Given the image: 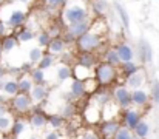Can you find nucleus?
I'll use <instances>...</instances> for the list:
<instances>
[{
    "mask_svg": "<svg viewBox=\"0 0 159 139\" xmlns=\"http://www.w3.org/2000/svg\"><path fill=\"white\" fill-rule=\"evenodd\" d=\"M114 9H116V12H117V16H119V19H120L122 25L128 30V28H130V17H128L127 9H125L120 3H114Z\"/></svg>",
    "mask_w": 159,
    "mask_h": 139,
    "instance_id": "29",
    "label": "nucleus"
},
{
    "mask_svg": "<svg viewBox=\"0 0 159 139\" xmlns=\"http://www.w3.org/2000/svg\"><path fill=\"white\" fill-rule=\"evenodd\" d=\"M141 70V67L136 63V62H125L124 65H122V73H124V76L125 77H128V76H131V74H134V73H138Z\"/></svg>",
    "mask_w": 159,
    "mask_h": 139,
    "instance_id": "36",
    "label": "nucleus"
},
{
    "mask_svg": "<svg viewBox=\"0 0 159 139\" xmlns=\"http://www.w3.org/2000/svg\"><path fill=\"white\" fill-rule=\"evenodd\" d=\"M42 56H43V51H42L40 46L31 48V49H30V63H31V65H37L39 60L42 59Z\"/></svg>",
    "mask_w": 159,
    "mask_h": 139,
    "instance_id": "37",
    "label": "nucleus"
},
{
    "mask_svg": "<svg viewBox=\"0 0 159 139\" xmlns=\"http://www.w3.org/2000/svg\"><path fill=\"white\" fill-rule=\"evenodd\" d=\"M16 39H17V42H22V44L30 42V40L34 39V30H30V28H20V30L17 31Z\"/></svg>",
    "mask_w": 159,
    "mask_h": 139,
    "instance_id": "30",
    "label": "nucleus"
},
{
    "mask_svg": "<svg viewBox=\"0 0 159 139\" xmlns=\"http://www.w3.org/2000/svg\"><path fill=\"white\" fill-rule=\"evenodd\" d=\"M0 139H9V138H6V136H0Z\"/></svg>",
    "mask_w": 159,
    "mask_h": 139,
    "instance_id": "53",
    "label": "nucleus"
},
{
    "mask_svg": "<svg viewBox=\"0 0 159 139\" xmlns=\"http://www.w3.org/2000/svg\"><path fill=\"white\" fill-rule=\"evenodd\" d=\"M11 3H17V5H23V6H26V5H30L31 3V0H9Z\"/></svg>",
    "mask_w": 159,
    "mask_h": 139,
    "instance_id": "50",
    "label": "nucleus"
},
{
    "mask_svg": "<svg viewBox=\"0 0 159 139\" xmlns=\"http://www.w3.org/2000/svg\"><path fill=\"white\" fill-rule=\"evenodd\" d=\"M60 116L66 121V119H73L74 116H76V105L73 104V102H65L63 104V107H62V113H60Z\"/></svg>",
    "mask_w": 159,
    "mask_h": 139,
    "instance_id": "32",
    "label": "nucleus"
},
{
    "mask_svg": "<svg viewBox=\"0 0 159 139\" xmlns=\"http://www.w3.org/2000/svg\"><path fill=\"white\" fill-rule=\"evenodd\" d=\"M48 94H50V88L47 85H33L31 91L28 93V96H30V99H31L33 104L43 102L48 97Z\"/></svg>",
    "mask_w": 159,
    "mask_h": 139,
    "instance_id": "9",
    "label": "nucleus"
},
{
    "mask_svg": "<svg viewBox=\"0 0 159 139\" xmlns=\"http://www.w3.org/2000/svg\"><path fill=\"white\" fill-rule=\"evenodd\" d=\"M9 114V102H0V116Z\"/></svg>",
    "mask_w": 159,
    "mask_h": 139,
    "instance_id": "46",
    "label": "nucleus"
},
{
    "mask_svg": "<svg viewBox=\"0 0 159 139\" xmlns=\"http://www.w3.org/2000/svg\"><path fill=\"white\" fill-rule=\"evenodd\" d=\"M141 121H142L141 119V111H138V110H134L131 107L125 110V113H124V122H125V127L128 130H133Z\"/></svg>",
    "mask_w": 159,
    "mask_h": 139,
    "instance_id": "10",
    "label": "nucleus"
},
{
    "mask_svg": "<svg viewBox=\"0 0 159 139\" xmlns=\"http://www.w3.org/2000/svg\"><path fill=\"white\" fill-rule=\"evenodd\" d=\"M2 54H3V49H2V45H0V57H2Z\"/></svg>",
    "mask_w": 159,
    "mask_h": 139,
    "instance_id": "51",
    "label": "nucleus"
},
{
    "mask_svg": "<svg viewBox=\"0 0 159 139\" xmlns=\"http://www.w3.org/2000/svg\"><path fill=\"white\" fill-rule=\"evenodd\" d=\"M91 9L94 11V14H104L107 9H108V3L107 0H93L91 3Z\"/></svg>",
    "mask_w": 159,
    "mask_h": 139,
    "instance_id": "38",
    "label": "nucleus"
},
{
    "mask_svg": "<svg viewBox=\"0 0 159 139\" xmlns=\"http://www.w3.org/2000/svg\"><path fill=\"white\" fill-rule=\"evenodd\" d=\"M50 40H51V37H50V34H48L47 31H42V33L37 36V42H39V46H40V48H42V46H48Z\"/></svg>",
    "mask_w": 159,
    "mask_h": 139,
    "instance_id": "41",
    "label": "nucleus"
},
{
    "mask_svg": "<svg viewBox=\"0 0 159 139\" xmlns=\"http://www.w3.org/2000/svg\"><path fill=\"white\" fill-rule=\"evenodd\" d=\"M76 42H77V46H79L80 51L93 53L98 48H101V45H102V37H101V34L98 31H91L90 30L88 33H85L80 37H77Z\"/></svg>",
    "mask_w": 159,
    "mask_h": 139,
    "instance_id": "3",
    "label": "nucleus"
},
{
    "mask_svg": "<svg viewBox=\"0 0 159 139\" xmlns=\"http://www.w3.org/2000/svg\"><path fill=\"white\" fill-rule=\"evenodd\" d=\"M17 44H19L17 39H16L14 36H9V34H6L5 37H2V42H0L3 53H9V51H12V49L17 46Z\"/></svg>",
    "mask_w": 159,
    "mask_h": 139,
    "instance_id": "28",
    "label": "nucleus"
},
{
    "mask_svg": "<svg viewBox=\"0 0 159 139\" xmlns=\"http://www.w3.org/2000/svg\"><path fill=\"white\" fill-rule=\"evenodd\" d=\"M6 34H8V26L0 20V37H5Z\"/></svg>",
    "mask_w": 159,
    "mask_h": 139,
    "instance_id": "47",
    "label": "nucleus"
},
{
    "mask_svg": "<svg viewBox=\"0 0 159 139\" xmlns=\"http://www.w3.org/2000/svg\"><path fill=\"white\" fill-rule=\"evenodd\" d=\"M93 73H94L93 77H96V82L101 84V85H110V84H113L116 81V76H117L116 67H111V65H108L105 62L104 63H99L96 67V70H93Z\"/></svg>",
    "mask_w": 159,
    "mask_h": 139,
    "instance_id": "4",
    "label": "nucleus"
},
{
    "mask_svg": "<svg viewBox=\"0 0 159 139\" xmlns=\"http://www.w3.org/2000/svg\"><path fill=\"white\" fill-rule=\"evenodd\" d=\"M90 30H91V20H84L80 23H74V25L66 26V34H70L73 39H77L82 34L88 33Z\"/></svg>",
    "mask_w": 159,
    "mask_h": 139,
    "instance_id": "7",
    "label": "nucleus"
},
{
    "mask_svg": "<svg viewBox=\"0 0 159 139\" xmlns=\"http://www.w3.org/2000/svg\"><path fill=\"white\" fill-rule=\"evenodd\" d=\"M9 132H11V135H12L14 138H20V136L26 132V122L22 121V119H16V121L12 122Z\"/></svg>",
    "mask_w": 159,
    "mask_h": 139,
    "instance_id": "26",
    "label": "nucleus"
},
{
    "mask_svg": "<svg viewBox=\"0 0 159 139\" xmlns=\"http://www.w3.org/2000/svg\"><path fill=\"white\" fill-rule=\"evenodd\" d=\"M104 60H105V63L111 65V67H116V65L120 63L119 56H117V53H116L114 48H110V49H107L105 53H104Z\"/></svg>",
    "mask_w": 159,
    "mask_h": 139,
    "instance_id": "31",
    "label": "nucleus"
},
{
    "mask_svg": "<svg viewBox=\"0 0 159 139\" xmlns=\"http://www.w3.org/2000/svg\"><path fill=\"white\" fill-rule=\"evenodd\" d=\"M30 139H39V138H37V136H31Z\"/></svg>",
    "mask_w": 159,
    "mask_h": 139,
    "instance_id": "52",
    "label": "nucleus"
},
{
    "mask_svg": "<svg viewBox=\"0 0 159 139\" xmlns=\"http://www.w3.org/2000/svg\"><path fill=\"white\" fill-rule=\"evenodd\" d=\"M80 2H85V0H80Z\"/></svg>",
    "mask_w": 159,
    "mask_h": 139,
    "instance_id": "57",
    "label": "nucleus"
},
{
    "mask_svg": "<svg viewBox=\"0 0 159 139\" xmlns=\"http://www.w3.org/2000/svg\"><path fill=\"white\" fill-rule=\"evenodd\" d=\"M77 139H101L93 130H87V132H84V133H80Z\"/></svg>",
    "mask_w": 159,
    "mask_h": 139,
    "instance_id": "43",
    "label": "nucleus"
},
{
    "mask_svg": "<svg viewBox=\"0 0 159 139\" xmlns=\"http://www.w3.org/2000/svg\"><path fill=\"white\" fill-rule=\"evenodd\" d=\"M56 77H57V82L62 84V82H66L68 79H71V67L70 65H65V63H60L56 70Z\"/></svg>",
    "mask_w": 159,
    "mask_h": 139,
    "instance_id": "22",
    "label": "nucleus"
},
{
    "mask_svg": "<svg viewBox=\"0 0 159 139\" xmlns=\"http://www.w3.org/2000/svg\"><path fill=\"white\" fill-rule=\"evenodd\" d=\"M133 132H134V136H136V138L145 139L150 135V125H148L145 121H141V122L133 128Z\"/></svg>",
    "mask_w": 159,
    "mask_h": 139,
    "instance_id": "27",
    "label": "nucleus"
},
{
    "mask_svg": "<svg viewBox=\"0 0 159 139\" xmlns=\"http://www.w3.org/2000/svg\"><path fill=\"white\" fill-rule=\"evenodd\" d=\"M68 0H45V3L50 6V8H63V5L66 3Z\"/></svg>",
    "mask_w": 159,
    "mask_h": 139,
    "instance_id": "42",
    "label": "nucleus"
},
{
    "mask_svg": "<svg viewBox=\"0 0 159 139\" xmlns=\"http://www.w3.org/2000/svg\"><path fill=\"white\" fill-rule=\"evenodd\" d=\"M71 76L76 79V81H87V79H91L93 76H94V73H93V70L91 68H87V67H82V65H74L73 68H71Z\"/></svg>",
    "mask_w": 159,
    "mask_h": 139,
    "instance_id": "14",
    "label": "nucleus"
},
{
    "mask_svg": "<svg viewBox=\"0 0 159 139\" xmlns=\"http://www.w3.org/2000/svg\"><path fill=\"white\" fill-rule=\"evenodd\" d=\"M144 82H145V74L139 70L138 73L127 77V88L128 90H138L144 85Z\"/></svg>",
    "mask_w": 159,
    "mask_h": 139,
    "instance_id": "17",
    "label": "nucleus"
},
{
    "mask_svg": "<svg viewBox=\"0 0 159 139\" xmlns=\"http://www.w3.org/2000/svg\"><path fill=\"white\" fill-rule=\"evenodd\" d=\"M87 94L85 90V84L82 81H73L70 85V93H68V99H82Z\"/></svg>",
    "mask_w": 159,
    "mask_h": 139,
    "instance_id": "15",
    "label": "nucleus"
},
{
    "mask_svg": "<svg viewBox=\"0 0 159 139\" xmlns=\"http://www.w3.org/2000/svg\"><path fill=\"white\" fill-rule=\"evenodd\" d=\"M104 111H101V116H104V119L105 121H110V119H114L116 116H117V111H119V107L114 104V102H108V104H105L104 107Z\"/></svg>",
    "mask_w": 159,
    "mask_h": 139,
    "instance_id": "24",
    "label": "nucleus"
},
{
    "mask_svg": "<svg viewBox=\"0 0 159 139\" xmlns=\"http://www.w3.org/2000/svg\"><path fill=\"white\" fill-rule=\"evenodd\" d=\"M138 54H139V57H141V60H142L144 63H150V62L153 60V49H152V46L148 44V40H145V39L139 40Z\"/></svg>",
    "mask_w": 159,
    "mask_h": 139,
    "instance_id": "13",
    "label": "nucleus"
},
{
    "mask_svg": "<svg viewBox=\"0 0 159 139\" xmlns=\"http://www.w3.org/2000/svg\"><path fill=\"white\" fill-rule=\"evenodd\" d=\"M12 122H14V119H12L11 114H3V116H0V133H2V135L8 133V132L11 130Z\"/></svg>",
    "mask_w": 159,
    "mask_h": 139,
    "instance_id": "33",
    "label": "nucleus"
},
{
    "mask_svg": "<svg viewBox=\"0 0 159 139\" xmlns=\"http://www.w3.org/2000/svg\"><path fill=\"white\" fill-rule=\"evenodd\" d=\"M114 49H116V53H117V56H119V60H120V63L131 62V60L134 59V56H136L134 49L128 45V44H120V45L116 46Z\"/></svg>",
    "mask_w": 159,
    "mask_h": 139,
    "instance_id": "12",
    "label": "nucleus"
},
{
    "mask_svg": "<svg viewBox=\"0 0 159 139\" xmlns=\"http://www.w3.org/2000/svg\"><path fill=\"white\" fill-rule=\"evenodd\" d=\"M65 46L66 44L63 42V39L62 37H53L51 40H50V44H48V51H50V54H62L63 51H65Z\"/></svg>",
    "mask_w": 159,
    "mask_h": 139,
    "instance_id": "20",
    "label": "nucleus"
},
{
    "mask_svg": "<svg viewBox=\"0 0 159 139\" xmlns=\"http://www.w3.org/2000/svg\"><path fill=\"white\" fill-rule=\"evenodd\" d=\"M0 91L8 97H12L19 93V87H17V79L12 77H5L3 81H0Z\"/></svg>",
    "mask_w": 159,
    "mask_h": 139,
    "instance_id": "11",
    "label": "nucleus"
},
{
    "mask_svg": "<svg viewBox=\"0 0 159 139\" xmlns=\"http://www.w3.org/2000/svg\"><path fill=\"white\" fill-rule=\"evenodd\" d=\"M90 9L88 6L80 2V0H68L63 5V11H62V20L66 26L74 25V23H80L84 20H90Z\"/></svg>",
    "mask_w": 159,
    "mask_h": 139,
    "instance_id": "1",
    "label": "nucleus"
},
{
    "mask_svg": "<svg viewBox=\"0 0 159 139\" xmlns=\"http://www.w3.org/2000/svg\"><path fill=\"white\" fill-rule=\"evenodd\" d=\"M47 124H50L53 128L59 130L65 125V119L60 114H50V116H47Z\"/></svg>",
    "mask_w": 159,
    "mask_h": 139,
    "instance_id": "34",
    "label": "nucleus"
},
{
    "mask_svg": "<svg viewBox=\"0 0 159 139\" xmlns=\"http://www.w3.org/2000/svg\"><path fill=\"white\" fill-rule=\"evenodd\" d=\"M43 139H60V135H59V132H50L45 135Z\"/></svg>",
    "mask_w": 159,
    "mask_h": 139,
    "instance_id": "48",
    "label": "nucleus"
},
{
    "mask_svg": "<svg viewBox=\"0 0 159 139\" xmlns=\"http://www.w3.org/2000/svg\"><path fill=\"white\" fill-rule=\"evenodd\" d=\"M148 104V93L144 88H138L131 91V105L136 107H145Z\"/></svg>",
    "mask_w": 159,
    "mask_h": 139,
    "instance_id": "18",
    "label": "nucleus"
},
{
    "mask_svg": "<svg viewBox=\"0 0 159 139\" xmlns=\"http://www.w3.org/2000/svg\"><path fill=\"white\" fill-rule=\"evenodd\" d=\"M17 87H19V93L22 94H28L33 88V81L30 79L28 74H20L17 77Z\"/></svg>",
    "mask_w": 159,
    "mask_h": 139,
    "instance_id": "21",
    "label": "nucleus"
},
{
    "mask_svg": "<svg viewBox=\"0 0 159 139\" xmlns=\"http://www.w3.org/2000/svg\"><path fill=\"white\" fill-rule=\"evenodd\" d=\"M28 76H30V79L33 81V85H47V77H45V71H43V70H40V68H33Z\"/></svg>",
    "mask_w": 159,
    "mask_h": 139,
    "instance_id": "23",
    "label": "nucleus"
},
{
    "mask_svg": "<svg viewBox=\"0 0 159 139\" xmlns=\"http://www.w3.org/2000/svg\"><path fill=\"white\" fill-rule=\"evenodd\" d=\"M62 54H63V56L60 57V63H65V65H70V60L73 59V56H71V53H70V51H63Z\"/></svg>",
    "mask_w": 159,
    "mask_h": 139,
    "instance_id": "45",
    "label": "nucleus"
},
{
    "mask_svg": "<svg viewBox=\"0 0 159 139\" xmlns=\"http://www.w3.org/2000/svg\"><path fill=\"white\" fill-rule=\"evenodd\" d=\"M19 70H20V74H30L31 70H33V65L30 62H25V63H22L19 67Z\"/></svg>",
    "mask_w": 159,
    "mask_h": 139,
    "instance_id": "44",
    "label": "nucleus"
},
{
    "mask_svg": "<svg viewBox=\"0 0 159 139\" xmlns=\"http://www.w3.org/2000/svg\"><path fill=\"white\" fill-rule=\"evenodd\" d=\"M54 65V56L53 54H45L43 53V56H42V59L39 60V63H37V68H40V70H48V68H51Z\"/></svg>",
    "mask_w": 159,
    "mask_h": 139,
    "instance_id": "35",
    "label": "nucleus"
},
{
    "mask_svg": "<svg viewBox=\"0 0 159 139\" xmlns=\"http://www.w3.org/2000/svg\"><path fill=\"white\" fill-rule=\"evenodd\" d=\"M94 63H96V56H94L93 53H85V51L80 53V56H79V65L93 70Z\"/></svg>",
    "mask_w": 159,
    "mask_h": 139,
    "instance_id": "25",
    "label": "nucleus"
},
{
    "mask_svg": "<svg viewBox=\"0 0 159 139\" xmlns=\"http://www.w3.org/2000/svg\"><path fill=\"white\" fill-rule=\"evenodd\" d=\"M31 105H33V102H31L30 96L22 94V93H17L16 96H12L11 102H9V108H12L16 113H20V114L28 113L31 110Z\"/></svg>",
    "mask_w": 159,
    "mask_h": 139,
    "instance_id": "5",
    "label": "nucleus"
},
{
    "mask_svg": "<svg viewBox=\"0 0 159 139\" xmlns=\"http://www.w3.org/2000/svg\"><path fill=\"white\" fill-rule=\"evenodd\" d=\"M131 139H139V138H136V136H131Z\"/></svg>",
    "mask_w": 159,
    "mask_h": 139,
    "instance_id": "54",
    "label": "nucleus"
},
{
    "mask_svg": "<svg viewBox=\"0 0 159 139\" xmlns=\"http://www.w3.org/2000/svg\"><path fill=\"white\" fill-rule=\"evenodd\" d=\"M152 97H153V102L159 105V79H155L152 84Z\"/></svg>",
    "mask_w": 159,
    "mask_h": 139,
    "instance_id": "40",
    "label": "nucleus"
},
{
    "mask_svg": "<svg viewBox=\"0 0 159 139\" xmlns=\"http://www.w3.org/2000/svg\"><path fill=\"white\" fill-rule=\"evenodd\" d=\"M113 99H114V104L119 107V108H130L131 107V91L127 88V87H116L113 90Z\"/></svg>",
    "mask_w": 159,
    "mask_h": 139,
    "instance_id": "6",
    "label": "nucleus"
},
{
    "mask_svg": "<svg viewBox=\"0 0 159 139\" xmlns=\"http://www.w3.org/2000/svg\"><path fill=\"white\" fill-rule=\"evenodd\" d=\"M12 139H19V138H12Z\"/></svg>",
    "mask_w": 159,
    "mask_h": 139,
    "instance_id": "56",
    "label": "nucleus"
},
{
    "mask_svg": "<svg viewBox=\"0 0 159 139\" xmlns=\"http://www.w3.org/2000/svg\"><path fill=\"white\" fill-rule=\"evenodd\" d=\"M3 2H5V0H0V5H2V3H3Z\"/></svg>",
    "mask_w": 159,
    "mask_h": 139,
    "instance_id": "55",
    "label": "nucleus"
},
{
    "mask_svg": "<svg viewBox=\"0 0 159 139\" xmlns=\"http://www.w3.org/2000/svg\"><path fill=\"white\" fill-rule=\"evenodd\" d=\"M6 76H8V73H6V67H3V65L0 63V81H3Z\"/></svg>",
    "mask_w": 159,
    "mask_h": 139,
    "instance_id": "49",
    "label": "nucleus"
},
{
    "mask_svg": "<svg viewBox=\"0 0 159 139\" xmlns=\"http://www.w3.org/2000/svg\"><path fill=\"white\" fill-rule=\"evenodd\" d=\"M111 139H131V130H128L127 127H119L117 132L113 135Z\"/></svg>",
    "mask_w": 159,
    "mask_h": 139,
    "instance_id": "39",
    "label": "nucleus"
},
{
    "mask_svg": "<svg viewBox=\"0 0 159 139\" xmlns=\"http://www.w3.org/2000/svg\"><path fill=\"white\" fill-rule=\"evenodd\" d=\"M30 127L34 128V130H42L45 125H47V114L43 111L40 113H30Z\"/></svg>",
    "mask_w": 159,
    "mask_h": 139,
    "instance_id": "16",
    "label": "nucleus"
},
{
    "mask_svg": "<svg viewBox=\"0 0 159 139\" xmlns=\"http://www.w3.org/2000/svg\"><path fill=\"white\" fill-rule=\"evenodd\" d=\"M0 20L8 28H20L26 23V8L17 3H3L0 6Z\"/></svg>",
    "mask_w": 159,
    "mask_h": 139,
    "instance_id": "2",
    "label": "nucleus"
},
{
    "mask_svg": "<svg viewBox=\"0 0 159 139\" xmlns=\"http://www.w3.org/2000/svg\"><path fill=\"white\" fill-rule=\"evenodd\" d=\"M101 111H102L101 107H98L93 100H90L88 105L84 110V118L88 124H98L99 119H101Z\"/></svg>",
    "mask_w": 159,
    "mask_h": 139,
    "instance_id": "8",
    "label": "nucleus"
},
{
    "mask_svg": "<svg viewBox=\"0 0 159 139\" xmlns=\"http://www.w3.org/2000/svg\"><path fill=\"white\" fill-rule=\"evenodd\" d=\"M120 127V124L116 121V119H110V121H105L101 127V132L105 138H113V135L117 132V128Z\"/></svg>",
    "mask_w": 159,
    "mask_h": 139,
    "instance_id": "19",
    "label": "nucleus"
}]
</instances>
